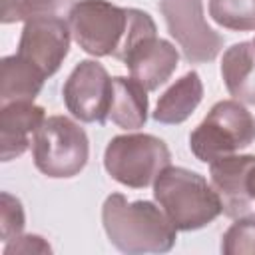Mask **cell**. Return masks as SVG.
Masks as SVG:
<instances>
[{"mask_svg": "<svg viewBox=\"0 0 255 255\" xmlns=\"http://www.w3.org/2000/svg\"><path fill=\"white\" fill-rule=\"evenodd\" d=\"M153 197L177 231H195L221 213V199L213 185L197 171L167 165L153 181Z\"/></svg>", "mask_w": 255, "mask_h": 255, "instance_id": "cell-3", "label": "cell"}, {"mask_svg": "<svg viewBox=\"0 0 255 255\" xmlns=\"http://www.w3.org/2000/svg\"><path fill=\"white\" fill-rule=\"evenodd\" d=\"M104 231L114 247L124 253H167L175 245L177 229L161 207L151 201H128L112 193L102 205Z\"/></svg>", "mask_w": 255, "mask_h": 255, "instance_id": "cell-2", "label": "cell"}, {"mask_svg": "<svg viewBox=\"0 0 255 255\" xmlns=\"http://www.w3.org/2000/svg\"><path fill=\"white\" fill-rule=\"evenodd\" d=\"M247 187H249V193H251V197L255 201V165L251 167V171L247 175Z\"/></svg>", "mask_w": 255, "mask_h": 255, "instance_id": "cell-22", "label": "cell"}, {"mask_svg": "<svg viewBox=\"0 0 255 255\" xmlns=\"http://www.w3.org/2000/svg\"><path fill=\"white\" fill-rule=\"evenodd\" d=\"M72 30L64 18H32L24 22L16 54L38 66L48 78L54 76L70 52Z\"/></svg>", "mask_w": 255, "mask_h": 255, "instance_id": "cell-9", "label": "cell"}, {"mask_svg": "<svg viewBox=\"0 0 255 255\" xmlns=\"http://www.w3.org/2000/svg\"><path fill=\"white\" fill-rule=\"evenodd\" d=\"M147 90L133 78L116 76L112 78V102L110 116L112 124L122 129H139L147 122Z\"/></svg>", "mask_w": 255, "mask_h": 255, "instance_id": "cell-15", "label": "cell"}, {"mask_svg": "<svg viewBox=\"0 0 255 255\" xmlns=\"http://www.w3.org/2000/svg\"><path fill=\"white\" fill-rule=\"evenodd\" d=\"M0 70V106L12 102H34L48 78L38 66L18 54L2 58Z\"/></svg>", "mask_w": 255, "mask_h": 255, "instance_id": "cell-14", "label": "cell"}, {"mask_svg": "<svg viewBox=\"0 0 255 255\" xmlns=\"http://www.w3.org/2000/svg\"><path fill=\"white\" fill-rule=\"evenodd\" d=\"M221 76L233 100L255 106V44L253 40L233 44L221 60Z\"/></svg>", "mask_w": 255, "mask_h": 255, "instance_id": "cell-16", "label": "cell"}, {"mask_svg": "<svg viewBox=\"0 0 255 255\" xmlns=\"http://www.w3.org/2000/svg\"><path fill=\"white\" fill-rule=\"evenodd\" d=\"M46 112L34 102H12L0 106V157L10 161L30 147V135L44 124Z\"/></svg>", "mask_w": 255, "mask_h": 255, "instance_id": "cell-12", "label": "cell"}, {"mask_svg": "<svg viewBox=\"0 0 255 255\" xmlns=\"http://www.w3.org/2000/svg\"><path fill=\"white\" fill-rule=\"evenodd\" d=\"M221 251L225 255H255V215L235 219L221 237Z\"/></svg>", "mask_w": 255, "mask_h": 255, "instance_id": "cell-19", "label": "cell"}, {"mask_svg": "<svg viewBox=\"0 0 255 255\" xmlns=\"http://www.w3.org/2000/svg\"><path fill=\"white\" fill-rule=\"evenodd\" d=\"M211 185L221 199L223 213L239 219L253 213L255 201L247 187V175L255 165V155H225L209 163Z\"/></svg>", "mask_w": 255, "mask_h": 255, "instance_id": "cell-10", "label": "cell"}, {"mask_svg": "<svg viewBox=\"0 0 255 255\" xmlns=\"http://www.w3.org/2000/svg\"><path fill=\"white\" fill-rule=\"evenodd\" d=\"M32 157L38 171L52 179L78 175L90 157V141L74 120L50 116L38 128L32 139Z\"/></svg>", "mask_w": 255, "mask_h": 255, "instance_id": "cell-5", "label": "cell"}, {"mask_svg": "<svg viewBox=\"0 0 255 255\" xmlns=\"http://www.w3.org/2000/svg\"><path fill=\"white\" fill-rule=\"evenodd\" d=\"M26 225L24 207L18 197L10 195L8 191L0 193V237L4 243L14 241L22 235Z\"/></svg>", "mask_w": 255, "mask_h": 255, "instance_id": "cell-20", "label": "cell"}, {"mask_svg": "<svg viewBox=\"0 0 255 255\" xmlns=\"http://www.w3.org/2000/svg\"><path fill=\"white\" fill-rule=\"evenodd\" d=\"M14 253H52V247L40 235H20L14 241H8L4 247V255Z\"/></svg>", "mask_w": 255, "mask_h": 255, "instance_id": "cell-21", "label": "cell"}, {"mask_svg": "<svg viewBox=\"0 0 255 255\" xmlns=\"http://www.w3.org/2000/svg\"><path fill=\"white\" fill-rule=\"evenodd\" d=\"M171 165V153L163 139L151 133H122L110 139L104 151V167L118 183L143 189Z\"/></svg>", "mask_w": 255, "mask_h": 255, "instance_id": "cell-6", "label": "cell"}, {"mask_svg": "<svg viewBox=\"0 0 255 255\" xmlns=\"http://www.w3.org/2000/svg\"><path fill=\"white\" fill-rule=\"evenodd\" d=\"M203 98V82L197 72H187L179 80H175L157 100L153 120L165 126L183 124Z\"/></svg>", "mask_w": 255, "mask_h": 255, "instance_id": "cell-13", "label": "cell"}, {"mask_svg": "<svg viewBox=\"0 0 255 255\" xmlns=\"http://www.w3.org/2000/svg\"><path fill=\"white\" fill-rule=\"evenodd\" d=\"M133 80H137L147 92L165 84L179 64L177 48L157 36L141 40L124 60Z\"/></svg>", "mask_w": 255, "mask_h": 255, "instance_id": "cell-11", "label": "cell"}, {"mask_svg": "<svg viewBox=\"0 0 255 255\" xmlns=\"http://www.w3.org/2000/svg\"><path fill=\"white\" fill-rule=\"evenodd\" d=\"M62 98L68 112L84 124H106L112 102V78L96 60H82L68 76Z\"/></svg>", "mask_w": 255, "mask_h": 255, "instance_id": "cell-8", "label": "cell"}, {"mask_svg": "<svg viewBox=\"0 0 255 255\" xmlns=\"http://www.w3.org/2000/svg\"><path fill=\"white\" fill-rule=\"evenodd\" d=\"M253 44H255V40H253Z\"/></svg>", "mask_w": 255, "mask_h": 255, "instance_id": "cell-23", "label": "cell"}, {"mask_svg": "<svg viewBox=\"0 0 255 255\" xmlns=\"http://www.w3.org/2000/svg\"><path fill=\"white\" fill-rule=\"evenodd\" d=\"M253 141L255 118L237 100L217 102L205 120L189 133V149L203 163L233 155Z\"/></svg>", "mask_w": 255, "mask_h": 255, "instance_id": "cell-4", "label": "cell"}, {"mask_svg": "<svg viewBox=\"0 0 255 255\" xmlns=\"http://www.w3.org/2000/svg\"><path fill=\"white\" fill-rule=\"evenodd\" d=\"M76 0H2V22H28L32 18H64Z\"/></svg>", "mask_w": 255, "mask_h": 255, "instance_id": "cell-17", "label": "cell"}, {"mask_svg": "<svg viewBox=\"0 0 255 255\" xmlns=\"http://www.w3.org/2000/svg\"><path fill=\"white\" fill-rule=\"evenodd\" d=\"M209 16L227 30H255V0H209Z\"/></svg>", "mask_w": 255, "mask_h": 255, "instance_id": "cell-18", "label": "cell"}, {"mask_svg": "<svg viewBox=\"0 0 255 255\" xmlns=\"http://www.w3.org/2000/svg\"><path fill=\"white\" fill-rule=\"evenodd\" d=\"M157 6L169 36L189 64H205L217 58L223 38L207 24L201 0H159Z\"/></svg>", "mask_w": 255, "mask_h": 255, "instance_id": "cell-7", "label": "cell"}, {"mask_svg": "<svg viewBox=\"0 0 255 255\" xmlns=\"http://www.w3.org/2000/svg\"><path fill=\"white\" fill-rule=\"evenodd\" d=\"M74 42L90 56H112L120 62L145 38L157 36L153 18L137 8L108 0H78L68 14Z\"/></svg>", "mask_w": 255, "mask_h": 255, "instance_id": "cell-1", "label": "cell"}]
</instances>
